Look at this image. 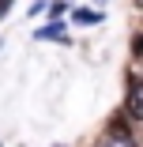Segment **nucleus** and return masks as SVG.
Wrapping results in <instances>:
<instances>
[{"label":"nucleus","instance_id":"obj_2","mask_svg":"<svg viewBox=\"0 0 143 147\" xmlns=\"http://www.w3.org/2000/svg\"><path fill=\"white\" fill-rule=\"evenodd\" d=\"M98 147H139V143H136V140H132L128 132H121V128H113V132H109V136H105V140L98 143Z\"/></svg>","mask_w":143,"mask_h":147},{"label":"nucleus","instance_id":"obj_5","mask_svg":"<svg viewBox=\"0 0 143 147\" xmlns=\"http://www.w3.org/2000/svg\"><path fill=\"white\" fill-rule=\"evenodd\" d=\"M8 4H11V0H0V15H4V11H8Z\"/></svg>","mask_w":143,"mask_h":147},{"label":"nucleus","instance_id":"obj_1","mask_svg":"<svg viewBox=\"0 0 143 147\" xmlns=\"http://www.w3.org/2000/svg\"><path fill=\"white\" fill-rule=\"evenodd\" d=\"M124 109H128L132 121H143V79H136V83L128 87V102H124Z\"/></svg>","mask_w":143,"mask_h":147},{"label":"nucleus","instance_id":"obj_4","mask_svg":"<svg viewBox=\"0 0 143 147\" xmlns=\"http://www.w3.org/2000/svg\"><path fill=\"white\" fill-rule=\"evenodd\" d=\"M72 19H75V23H98L102 15H98V11H87V8H79V11H75Z\"/></svg>","mask_w":143,"mask_h":147},{"label":"nucleus","instance_id":"obj_3","mask_svg":"<svg viewBox=\"0 0 143 147\" xmlns=\"http://www.w3.org/2000/svg\"><path fill=\"white\" fill-rule=\"evenodd\" d=\"M38 38H64V23H53L45 30H38Z\"/></svg>","mask_w":143,"mask_h":147}]
</instances>
